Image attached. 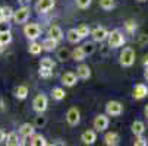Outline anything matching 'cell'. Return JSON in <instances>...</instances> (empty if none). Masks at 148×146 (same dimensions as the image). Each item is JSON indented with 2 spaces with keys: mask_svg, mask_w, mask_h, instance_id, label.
Masks as SVG:
<instances>
[{
  "mask_svg": "<svg viewBox=\"0 0 148 146\" xmlns=\"http://www.w3.org/2000/svg\"><path fill=\"white\" fill-rule=\"evenodd\" d=\"M31 15V10H29V6L27 5H22V7H19L18 10H13V16L12 19L15 20L16 24H25L28 18Z\"/></svg>",
  "mask_w": 148,
  "mask_h": 146,
  "instance_id": "cell-1",
  "label": "cell"
},
{
  "mask_svg": "<svg viewBox=\"0 0 148 146\" xmlns=\"http://www.w3.org/2000/svg\"><path fill=\"white\" fill-rule=\"evenodd\" d=\"M107 39H109V47H112V48L122 47L123 43H125V37H123V34L119 29H114V31L109 32Z\"/></svg>",
  "mask_w": 148,
  "mask_h": 146,
  "instance_id": "cell-2",
  "label": "cell"
},
{
  "mask_svg": "<svg viewBox=\"0 0 148 146\" xmlns=\"http://www.w3.org/2000/svg\"><path fill=\"white\" fill-rule=\"evenodd\" d=\"M134 63H135V51L131 47L125 48L120 54V65L123 67H131Z\"/></svg>",
  "mask_w": 148,
  "mask_h": 146,
  "instance_id": "cell-3",
  "label": "cell"
},
{
  "mask_svg": "<svg viewBox=\"0 0 148 146\" xmlns=\"http://www.w3.org/2000/svg\"><path fill=\"white\" fill-rule=\"evenodd\" d=\"M47 105H49V101H47V96L43 95V94H38L34 101H32V107L37 113H44L47 110Z\"/></svg>",
  "mask_w": 148,
  "mask_h": 146,
  "instance_id": "cell-4",
  "label": "cell"
},
{
  "mask_svg": "<svg viewBox=\"0 0 148 146\" xmlns=\"http://www.w3.org/2000/svg\"><path fill=\"white\" fill-rule=\"evenodd\" d=\"M24 34L28 39L31 41H35L40 35H41V29L37 24H27L25 28H24Z\"/></svg>",
  "mask_w": 148,
  "mask_h": 146,
  "instance_id": "cell-5",
  "label": "cell"
},
{
  "mask_svg": "<svg viewBox=\"0 0 148 146\" xmlns=\"http://www.w3.org/2000/svg\"><path fill=\"white\" fill-rule=\"evenodd\" d=\"M106 113L112 117L120 115L123 113V105L117 101H110V102H107V105H106Z\"/></svg>",
  "mask_w": 148,
  "mask_h": 146,
  "instance_id": "cell-6",
  "label": "cell"
},
{
  "mask_svg": "<svg viewBox=\"0 0 148 146\" xmlns=\"http://www.w3.org/2000/svg\"><path fill=\"white\" fill-rule=\"evenodd\" d=\"M90 34H91L92 39L97 41V43H103V41H106V39H107V37H109V31L106 29V28H103V26L94 28Z\"/></svg>",
  "mask_w": 148,
  "mask_h": 146,
  "instance_id": "cell-7",
  "label": "cell"
},
{
  "mask_svg": "<svg viewBox=\"0 0 148 146\" xmlns=\"http://www.w3.org/2000/svg\"><path fill=\"white\" fill-rule=\"evenodd\" d=\"M109 127V117H106L104 114H100L94 118V129L97 132H104Z\"/></svg>",
  "mask_w": 148,
  "mask_h": 146,
  "instance_id": "cell-8",
  "label": "cell"
},
{
  "mask_svg": "<svg viewBox=\"0 0 148 146\" xmlns=\"http://www.w3.org/2000/svg\"><path fill=\"white\" fill-rule=\"evenodd\" d=\"M81 120V114H79V110L78 108H71L68 113H66V121L71 124V126H76Z\"/></svg>",
  "mask_w": 148,
  "mask_h": 146,
  "instance_id": "cell-9",
  "label": "cell"
},
{
  "mask_svg": "<svg viewBox=\"0 0 148 146\" xmlns=\"http://www.w3.org/2000/svg\"><path fill=\"white\" fill-rule=\"evenodd\" d=\"M81 140L85 145H94L95 140H97V134H95L94 130H87V132H84L81 134Z\"/></svg>",
  "mask_w": 148,
  "mask_h": 146,
  "instance_id": "cell-10",
  "label": "cell"
},
{
  "mask_svg": "<svg viewBox=\"0 0 148 146\" xmlns=\"http://www.w3.org/2000/svg\"><path fill=\"white\" fill-rule=\"evenodd\" d=\"M54 6V0H38L37 3V10L40 13H46Z\"/></svg>",
  "mask_w": 148,
  "mask_h": 146,
  "instance_id": "cell-11",
  "label": "cell"
},
{
  "mask_svg": "<svg viewBox=\"0 0 148 146\" xmlns=\"http://www.w3.org/2000/svg\"><path fill=\"white\" fill-rule=\"evenodd\" d=\"M148 95V88L145 85H142V83H138V85H135L134 88V98L136 99H142Z\"/></svg>",
  "mask_w": 148,
  "mask_h": 146,
  "instance_id": "cell-12",
  "label": "cell"
},
{
  "mask_svg": "<svg viewBox=\"0 0 148 146\" xmlns=\"http://www.w3.org/2000/svg\"><path fill=\"white\" fill-rule=\"evenodd\" d=\"M34 132H35V126L34 124H29V123H24L19 129V133L22 137H29L34 134Z\"/></svg>",
  "mask_w": 148,
  "mask_h": 146,
  "instance_id": "cell-13",
  "label": "cell"
},
{
  "mask_svg": "<svg viewBox=\"0 0 148 146\" xmlns=\"http://www.w3.org/2000/svg\"><path fill=\"white\" fill-rule=\"evenodd\" d=\"M76 80H78V77L72 72H68V73H65V75L62 76V83L65 86H73L75 83H76Z\"/></svg>",
  "mask_w": 148,
  "mask_h": 146,
  "instance_id": "cell-14",
  "label": "cell"
},
{
  "mask_svg": "<svg viewBox=\"0 0 148 146\" xmlns=\"http://www.w3.org/2000/svg\"><path fill=\"white\" fill-rule=\"evenodd\" d=\"M104 143L107 145V146H116V145L119 143V136H117V133H114V132L106 133V136H104Z\"/></svg>",
  "mask_w": 148,
  "mask_h": 146,
  "instance_id": "cell-15",
  "label": "cell"
},
{
  "mask_svg": "<svg viewBox=\"0 0 148 146\" xmlns=\"http://www.w3.org/2000/svg\"><path fill=\"white\" fill-rule=\"evenodd\" d=\"M76 75H78V77L85 80V79H88L91 76V69L87 65H79L78 69H76Z\"/></svg>",
  "mask_w": 148,
  "mask_h": 146,
  "instance_id": "cell-16",
  "label": "cell"
},
{
  "mask_svg": "<svg viewBox=\"0 0 148 146\" xmlns=\"http://www.w3.org/2000/svg\"><path fill=\"white\" fill-rule=\"evenodd\" d=\"M57 43L59 41H56L54 38H46L44 41H43V44H41V47H43V50H46V51H53L56 47H57Z\"/></svg>",
  "mask_w": 148,
  "mask_h": 146,
  "instance_id": "cell-17",
  "label": "cell"
},
{
  "mask_svg": "<svg viewBox=\"0 0 148 146\" xmlns=\"http://www.w3.org/2000/svg\"><path fill=\"white\" fill-rule=\"evenodd\" d=\"M49 37H50V38H54L56 41H60V39L63 38V32H62L60 26H57V25L50 26V29H49Z\"/></svg>",
  "mask_w": 148,
  "mask_h": 146,
  "instance_id": "cell-18",
  "label": "cell"
},
{
  "mask_svg": "<svg viewBox=\"0 0 148 146\" xmlns=\"http://www.w3.org/2000/svg\"><path fill=\"white\" fill-rule=\"evenodd\" d=\"M13 94H15V96H16L18 99H25V98L28 96V88H27L25 85H19V86L15 88Z\"/></svg>",
  "mask_w": 148,
  "mask_h": 146,
  "instance_id": "cell-19",
  "label": "cell"
},
{
  "mask_svg": "<svg viewBox=\"0 0 148 146\" xmlns=\"http://www.w3.org/2000/svg\"><path fill=\"white\" fill-rule=\"evenodd\" d=\"M31 145L32 146H46L47 145V142H46V139H44V136H41V134H32L31 136Z\"/></svg>",
  "mask_w": 148,
  "mask_h": 146,
  "instance_id": "cell-20",
  "label": "cell"
},
{
  "mask_svg": "<svg viewBox=\"0 0 148 146\" xmlns=\"http://www.w3.org/2000/svg\"><path fill=\"white\" fill-rule=\"evenodd\" d=\"M144 130H145V124H144L142 121H139V120H138V121H134V124H132V132H134L135 136L142 134Z\"/></svg>",
  "mask_w": 148,
  "mask_h": 146,
  "instance_id": "cell-21",
  "label": "cell"
},
{
  "mask_svg": "<svg viewBox=\"0 0 148 146\" xmlns=\"http://www.w3.org/2000/svg\"><path fill=\"white\" fill-rule=\"evenodd\" d=\"M51 96H53V99H56V101H62V99H65L66 92L63 91L62 88H53V91H51Z\"/></svg>",
  "mask_w": 148,
  "mask_h": 146,
  "instance_id": "cell-22",
  "label": "cell"
},
{
  "mask_svg": "<svg viewBox=\"0 0 148 146\" xmlns=\"http://www.w3.org/2000/svg\"><path fill=\"white\" fill-rule=\"evenodd\" d=\"M6 145H9V146H18V145H21L19 137H18V134H16L15 132H12V133H9V134H8Z\"/></svg>",
  "mask_w": 148,
  "mask_h": 146,
  "instance_id": "cell-23",
  "label": "cell"
},
{
  "mask_svg": "<svg viewBox=\"0 0 148 146\" xmlns=\"http://www.w3.org/2000/svg\"><path fill=\"white\" fill-rule=\"evenodd\" d=\"M66 37H68V41H69V43H72V44H78L79 41H81V38H79L76 29H69Z\"/></svg>",
  "mask_w": 148,
  "mask_h": 146,
  "instance_id": "cell-24",
  "label": "cell"
},
{
  "mask_svg": "<svg viewBox=\"0 0 148 146\" xmlns=\"http://www.w3.org/2000/svg\"><path fill=\"white\" fill-rule=\"evenodd\" d=\"M12 41V34L10 31L8 32H0V45H8Z\"/></svg>",
  "mask_w": 148,
  "mask_h": 146,
  "instance_id": "cell-25",
  "label": "cell"
},
{
  "mask_svg": "<svg viewBox=\"0 0 148 146\" xmlns=\"http://www.w3.org/2000/svg\"><path fill=\"white\" fill-rule=\"evenodd\" d=\"M76 32H78V35H79V38L82 39V38H87L88 35H90V28L87 26V25H79L78 28H76Z\"/></svg>",
  "mask_w": 148,
  "mask_h": 146,
  "instance_id": "cell-26",
  "label": "cell"
},
{
  "mask_svg": "<svg viewBox=\"0 0 148 146\" xmlns=\"http://www.w3.org/2000/svg\"><path fill=\"white\" fill-rule=\"evenodd\" d=\"M72 56H73V58H75L76 61H82L84 58L87 57V56H85V53H84V50H82V47H76V48L73 50Z\"/></svg>",
  "mask_w": 148,
  "mask_h": 146,
  "instance_id": "cell-27",
  "label": "cell"
},
{
  "mask_svg": "<svg viewBox=\"0 0 148 146\" xmlns=\"http://www.w3.org/2000/svg\"><path fill=\"white\" fill-rule=\"evenodd\" d=\"M41 50H43V47H41V44L35 43V41H32V43L29 44V53H31V54L37 56V54H40V53H41Z\"/></svg>",
  "mask_w": 148,
  "mask_h": 146,
  "instance_id": "cell-28",
  "label": "cell"
},
{
  "mask_svg": "<svg viewBox=\"0 0 148 146\" xmlns=\"http://www.w3.org/2000/svg\"><path fill=\"white\" fill-rule=\"evenodd\" d=\"M100 6L104 10H112L114 7V0H100Z\"/></svg>",
  "mask_w": 148,
  "mask_h": 146,
  "instance_id": "cell-29",
  "label": "cell"
},
{
  "mask_svg": "<svg viewBox=\"0 0 148 146\" xmlns=\"http://www.w3.org/2000/svg\"><path fill=\"white\" fill-rule=\"evenodd\" d=\"M40 67H46V69H51V70H53V67H54V61H53L50 57H46V58L41 60Z\"/></svg>",
  "mask_w": 148,
  "mask_h": 146,
  "instance_id": "cell-30",
  "label": "cell"
},
{
  "mask_svg": "<svg viewBox=\"0 0 148 146\" xmlns=\"http://www.w3.org/2000/svg\"><path fill=\"white\" fill-rule=\"evenodd\" d=\"M82 50H84V53H85V56H91L95 51V47H94L92 43H88V44H84L82 45Z\"/></svg>",
  "mask_w": 148,
  "mask_h": 146,
  "instance_id": "cell-31",
  "label": "cell"
},
{
  "mask_svg": "<svg viewBox=\"0 0 148 146\" xmlns=\"http://www.w3.org/2000/svg\"><path fill=\"white\" fill-rule=\"evenodd\" d=\"M57 58H59L60 61L68 60V58H69V50H68V48H62V50H59V53H57Z\"/></svg>",
  "mask_w": 148,
  "mask_h": 146,
  "instance_id": "cell-32",
  "label": "cell"
},
{
  "mask_svg": "<svg viewBox=\"0 0 148 146\" xmlns=\"http://www.w3.org/2000/svg\"><path fill=\"white\" fill-rule=\"evenodd\" d=\"M12 16H13V9L10 6H5L3 7V19L9 20V19H12Z\"/></svg>",
  "mask_w": 148,
  "mask_h": 146,
  "instance_id": "cell-33",
  "label": "cell"
},
{
  "mask_svg": "<svg viewBox=\"0 0 148 146\" xmlns=\"http://www.w3.org/2000/svg\"><path fill=\"white\" fill-rule=\"evenodd\" d=\"M75 2H76V6L79 9H87V7H90L92 0H75Z\"/></svg>",
  "mask_w": 148,
  "mask_h": 146,
  "instance_id": "cell-34",
  "label": "cell"
},
{
  "mask_svg": "<svg viewBox=\"0 0 148 146\" xmlns=\"http://www.w3.org/2000/svg\"><path fill=\"white\" fill-rule=\"evenodd\" d=\"M38 75L43 77V79H49L51 76V69H46V67H40V72Z\"/></svg>",
  "mask_w": 148,
  "mask_h": 146,
  "instance_id": "cell-35",
  "label": "cell"
},
{
  "mask_svg": "<svg viewBox=\"0 0 148 146\" xmlns=\"http://www.w3.org/2000/svg\"><path fill=\"white\" fill-rule=\"evenodd\" d=\"M8 31H10V24H9V20L2 19V20H0V32H8Z\"/></svg>",
  "mask_w": 148,
  "mask_h": 146,
  "instance_id": "cell-36",
  "label": "cell"
},
{
  "mask_svg": "<svg viewBox=\"0 0 148 146\" xmlns=\"http://www.w3.org/2000/svg\"><path fill=\"white\" fill-rule=\"evenodd\" d=\"M125 26H126V31H128L129 34H134V32H135V28H136L132 20H128V22L125 24Z\"/></svg>",
  "mask_w": 148,
  "mask_h": 146,
  "instance_id": "cell-37",
  "label": "cell"
},
{
  "mask_svg": "<svg viewBox=\"0 0 148 146\" xmlns=\"http://www.w3.org/2000/svg\"><path fill=\"white\" fill-rule=\"evenodd\" d=\"M147 145H148L147 139H144V137H142V134H139V136H138V139L135 140V146H147Z\"/></svg>",
  "mask_w": 148,
  "mask_h": 146,
  "instance_id": "cell-38",
  "label": "cell"
},
{
  "mask_svg": "<svg viewBox=\"0 0 148 146\" xmlns=\"http://www.w3.org/2000/svg\"><path fill=\"white\" fill-rule=\"evenodd\" d=\"M46 124V117H37L35 118V126L40 127V126H44Z\"/></svg>",
  "mask_w": 148,
  "mask_h": 146,
  "instance_id": "cell-39",
  "label": "cell"
},
{
  "mask_svg": "<svg viewBox=\"0 0 148 146\" xmlns=\"http://www.w3.org/2000/svg\"><path fill=\"white\" fill-rule=\"evenodd\" d=\"M6 139H8V134L3 130H0V143H6Z\"/></svg>",
  "mask_w": 148,
  "mask_h": 146,
  "instance_id": "cell-40",
  "label": "cell"
},
{
  "mask_svg": "<svg viewBox=\"0 0 148 146\" xmlns=\"http://www.w3.org/2000/svg\"><path fill=\"white\" fill-rule=\"evenodd\" d=\"M18 2H19L21 5H28V3H29V0H18Z\"/></svg>",
  "mask_w": 148,
  "mask_h": 146,
  "instance_id": "cell-41",
  "label": "cell"
},
{
  "mask_svg": "<svg viewBox=\"0 0 148 146\" xmlns=\"http://www.w3.org/2000/svg\"><path fill=\"white\" fill-rule=\"evenodd\" d=\"M144 77H145V79L148 80V66L145 67V72H144Z\"/></svg>",
  "mask_w": 148,
  "mask_h": 146,
  "instance_id": "cell-42",
  "label": "cell"
},
{
  "mask_svg": "<svg viewBox=\"0 0 148 146\" xmlns=\"http://www.w3.org/2000/svg\"><path fill=\"white\" fill-rule=\"evenodd\" d=\"M3 19V7H0V20Z\"/></svg>",
  "mask_w": 148,
  "mask_h": 146,
  "instance_id": "cell-43",
  "label": "cell"
},
{
  "mask_svg": "<svg viewBox=\"0 0 148 146\" xmlns=\"http://www.w3.org/2000/svg\"><path fill=\"white\" fill-rule=\"evenodd\" d=\"M144 65L148 66V56H145V58H144Z\"/></svg>",
  "mask_w": 148,
  "mask_h": 146,
  "instance_id": "cell-44",
  "label": "cell"
},
{
  "mask_svg": "<svg viewBox=\"0 0 148 146\" xmlns=\"http://www.w3.org/2000/svg\"><path fill=\"white\" fill-rule=\"evenodd\" d=\"M145 115H147V117H148V105H147V107H145Z\"/></svg>",
  "mask_w": 148,
  "mask_h": 146,
  "instance_id": "cell-45",
  "label": "cell"
},
{
  "mask_svg": "<svg viewBox=\"0 0 148 146\" xmlns=\"http://www.w3.org/2000/svg\"><path fill=\"white\" fill-rule=\"evenodd\" d=\"M2 47H3V45H0V53H2Z\"/></svg>",
  "mask_w": 148,
  "mask_h": 146,
  "instance_id": "cell-46",
  "label": "cell"
},
{
  "mask_svg": "<svg viewBox=\"0 0 148 146\" xmlns=\"http://www.w3.org/2000/svg\"><path fill=\"white\" fill-rule=\"evenodd\" d=\"M139 2H145V0H139Z\"/></svg>",
  "mask_w": 148,
  "mask_h": 146,
  "instance_id": "cell-47",
  "label": "cell"
}]
</instances>
